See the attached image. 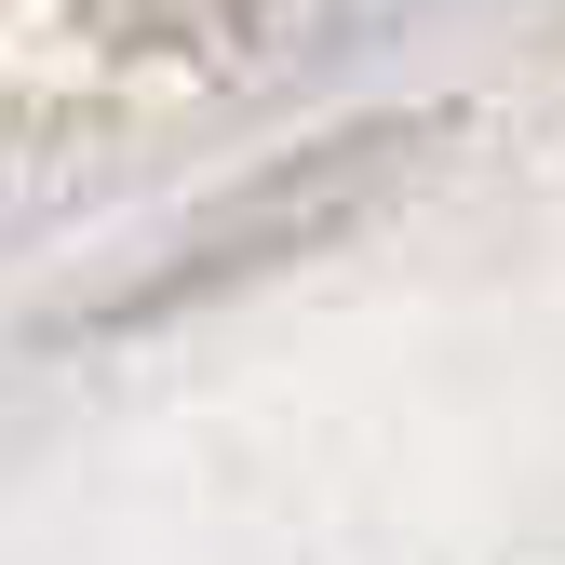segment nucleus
<instances>
[{
    "mask_svg": "<svg viewBox=\"0 0 565 565\" xmlns=\"http://www.w3.org/2000/svg\"><path fill=\"white\" fill-rule=\"evenodd\" d=\"M431 162V121H350V135H323V149H297L282 175H256L243 202H216L149 282H121L108 297V323H162V310H202V297H243L256 269H282L297 243H323V230H350V216H377V189L391 175H417Z\"/></svg>",
    "mask_w": 565,
    "mask_h": 565,
    "instance_id": "obj_1",
    "label": "nucleus"
},
{
    "mask_svg": "<svg viewBox=\"0 0 565 565\" xmlns=\"http://www.w3.org/2000/svg\"><path fill=\"white\" fill-rule=\"evenodd\" d=\"M297 14H310V0H82V28L108 54H149V67H243Z\"/></svg>",
    "mask_w": 565,
    "mask_h": 565,
    "instance_id": "obj_2",
    "label": "nucleus"
}]
</instances>
